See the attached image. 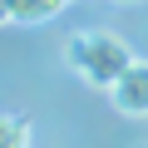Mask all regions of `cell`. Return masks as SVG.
Wrapping results in <instances>:
<instances>
[{
  "label": "cell",
  "mask_w": 148,
  "mask_h": 148,
  "mask_svg": "<svg viewBox=\"0 0 148 148\" xmlns=\"http://www.w3.org/2000/svg\"><path fill=\"white\" fill-rule=\"evenodd\" d=\"M74 0H15V25H45L59 10H69Z\"/></svg>",
  "instance_id": "cell-3"
},
{
  "label": "cell",
  "mask_w": 148,
  "mask_h": 148,
  "mask_svg": "<svg viewBox=\"0 0 148 148\" xmlns=\"http://www.w3.org/2000/svg\"><path fill=\"white\" fill-rule=\"evenodd\" d=\"M0 25H15V0H0Z\"/></svg>",
  "instance_id": "cell-5"
},
{
  "label": "cell",
  "mask_w": 148,
  "mask_h": 148,
  "mask_svg": "<svg viewBox=\"0 0 148 148\" xmlns=\"http://www.w3.org/2000/svg\"><path fill=\"white\" fill-rule=\"evenodd\" d=\"M0 148H30V119L25 114H0Z\"/></svg>",
  "instance_id": "cell-4"
},
{
  "label": "cell",
  "mask_w": 148,
  "mask_h": 148,
  "mask_svg": "<svg viewBox=\"0 0 148 148\" xmlns=\"http://www.w3.org/2000/svg\"><path fill=\"white\" fill-rule=\"evenodd\" d=\"M64 64L79 74L84 84L109 89L119 74L133 64V49L119 35H109V30H79V35H69V45H64Z\"/></svg>",
  "instance_id": "cell-1"
},
{
  "label": "cell",
  "mask_w": 148,
  "mask_h": 148,
  "mask_svg": "<svg viewBox=\"0 0 148 148\" xmlns=\"http://www.w3.org/2000/svg\"><path fill=\"white\" fill-rule=\"evenodd\" d=\"M123 5H128V0H123Z\"/></svg>",
  "instance_id": "cell-6"
},
{
  "label": "cell",
  "mask_w": 148,
  "mask_h": 148,
  "mask_svg": "<svg viewBox=\"0 0 148 148\" xmlns=\"http://www.w3.org/2000/svg\"><path fill=\"white\" fill-rule=\"evenodd\" d=\"M109 99L123 119H148V59H133L109 84Z\"/></svg>",
  "instance_id": "cell-2"
}]
</instances>
